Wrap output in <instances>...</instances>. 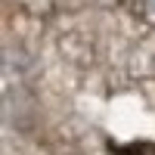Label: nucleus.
Here are the masks:
<instances>
[{
  "instance_id": "1",
  "label": "nucleus",
  "mask_w": 155,
  "mask_h": 155,
  "mask_svg": "<svg viewBox=\"0 0 155 155\" xmlns=\"http://www.w3.org/2000/svg\"><path fill=\"white\" fill-rule=\"evenodd\" d=\"M146 3H149V6H152V9H155V0H146Z\"/></svg>"
}]
</instances>
